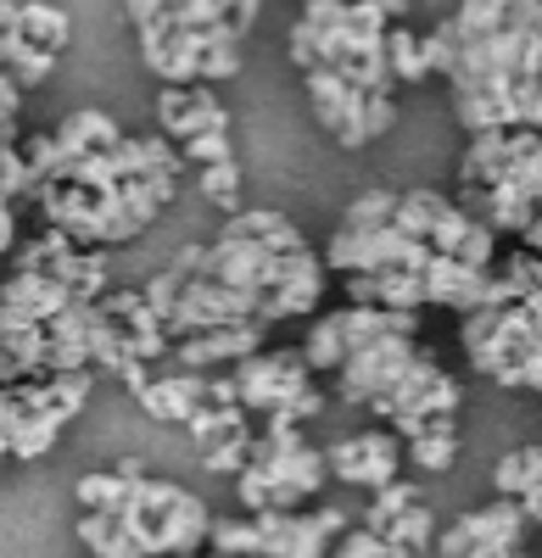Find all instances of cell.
Masks as SVG:
<instances>
[{
  "label": "cell",
  "instance_id": "b9f144b4",
  "mask_svg": "<svg viewBox=\"0 0 542 558\" xmlns=\"http://www.w3.org/2000/svg\"><path fill=\"white\" fill-rule=\"evenodd\" d=\"M515 107H520V129L542 134V78H520L515 84Z\"/></svg>",
  "mask_w": 542,
  "mask_h": 558
},
{
  "label": "cell",
  "instance_id": "ab89813d",
  "mask_svg": "<svg viewBox=\"0 0 542 558\" xmlns=\"http://www.w3.org/2000/svg\"><path fill=\"white\" fill-rule=\"evenodd\" d=\"M179 151H185V162H196V168H218V162H236V151H230V129L196 134L191 146H179Z\"/></svg>",
  "mask_w": 542,
  "mask_h": 558
},
{
  "label": "cell",
  "instance_id": "f1b7e54d",
  "mask_svg": "<svg viewBox=\"0 0 542 558\" xmlns=\"http://www.w3.org/2000/svg\"><path fill=\"white\" fill-rule=\"evenodd\" d=\"M436 536H442L436 514H431L425 502H414L409 514H397V520H392V531H386V547H392V558H414V553L436 547Z\"/></svg>",
  "mask_w": 542,
  "mask_h": 558
},
{
  "label": "cell",
  "instance_id": "e575fe53",
  "mask_svg": "<svg viewBox=\"0 0 542 558\" xmlns=\"http://www.w3.org/2000/svg\"><path fill=\"white\" fill-rule=\"evenodd\" d=\"M397 207H402V191H364V196L347 207L341 229H392L397 223Z\"/></svg>",
  "mask_w": 542,
  "mask_h": 558
},
{
  "label": "cell",
  "instance_id": "52a82bcc",
  "mask_svg": "<svg viewBox=\"0 0 542 558\" xmlns=\"http://www.w3.org/2000/svg\"><path fill=\"white\" fill-rule=\"evenodd\" d=\"M420 336H381L370 347H358L347 357V368L336 375V397L347 408H375L386 391H397L402 380H409V368L420 363Z\"/></svg>",
  "mask_w": 542,
  "mask_h": 558
},
{
  "label": "cell",
  "instance_id": "8d00e7d4",
  "mask_svg": "<svg viewBox=\"0 0 542 558\" xmlns=\"http://www.w3.org/2000/svg\"><path fill=\"white\" fill-rule=\"evenodd\" d=\"M425 51H431V73H447V78H454V68H459V57H465V34H459V23H454V17H442L436 28H425Z\"/></svg>",
  "mask_w": 542,
  "mask_h": 558
},
{
  "label": "cell",
  "instance_id": "f35d334b",
  "mask_svg": "<svg viewBox=\"0 0 542 558\" xmlns=\"http://www.w3.org/2000/svg\"><path fill=\"white\" fill-rule=\"evenodd\" d=\"M39 179L23 157V146H0V202H17V196H34Z\"/></svg>",
  "mask_w": 542,
  "mask_h": 558
},
{
  "label": "cell",
  "instance_id": "7a4b0ae2",
  "mask_svg": "<svg viewBox=\"0 0 542 558\" xmlns=\"http://www.w3.org/2000/svg\"><path fill=\"white\" fill-rule=\"evenodd\" d=\"M123 470H129L134 481H129V502L118 508V520L134 531V542H141L152 558H191V553H207L218 514H213L196 492L146 475L141 458H123Z\"/></svg>",
  "mask_w": 542,
  "mask_h": 558
},
{
  "label": "cell",
  "instance_id": "836d02e7",
  "mask_svg": "<svg viewBox=\"0 0 542 558\" xmlns=\"http://www.w3.org/2000/svg\"><path fill=\"white\" fill-rule=\"evenodd\" d=\"M196 191L224 213V218H236L241 213V162H218V168H202L196 173Z\"/></svg>",
  "mask_w": 542,
  "mask_h": 558
},
{
  "label": "cell",
  "instance_id": "74e56055",
  "mask_svg": "<svg viewBox=\"0 0 542 558\" xmlns=\"http://www.w3.org/2000/svg\"><path fill=\"white\" fill-rule=\"evenodd\" d=\"M465 39H486V34H504V0H459L454 12Z\"/></svg>",
  "mask_w": 542,
  "mask_h": 558
},
{
  "label": "cell",
  "instance_id": "f6af8a7d",
  "mask_svg": "<svg viewBox=\"0 0 542 558\" xmlns=\"http://www.w3.org/2000/svg\"><path fill=\"white\" fill-rule=\"evenodd\" d=\"M123 12H129L134 28H146V23H157V17H173L179 0H123Z\"/></svg>",
  "mask_w": 542,
  "mask_h": 558
},
{
  "label": "cell",
  "instance_id": "1f68e13d",
  "mask_svg": "<svg viewBox=\"0 0 542 558\" xmlns=\"http://www.w3.org/2000/svg\"><path fill=\"white\" fill-rule=\"evenodd\" d=\"M414 502H420V486H414V481H392L386 492H375V497H370V508L358 514V525L375 531V536H386V531H392V520H397V514H409Z\"/></svg>",
  "mask_w": 542,
  "mask_h": 558
},
{
  "label": "cell",
  "instance_id": "7402d4cb",
  "mask_svg": "<svg viewBox=\"0 0 542 558\" xmlns=\"http://www.w3.org/2000/svg\"><path fill=\"white\" fill-rule=\"evenodd\" d=\"M218 235H230V241H257V246H275V252H302L308 235L280 213V207H241L236 218H224Z\"/></svg>",
  "mask_w": 542,
  "mask_h": 558
},
{
  "label": "cell",
  "instance_id": "30bf717a",
  "mask_svg": "<svg viewBox=\"0 0 542 558\" xmlns=\"http://www.w3.org/2000/svg\"><path fill=\"white\" fill-rule=\"evenodd\" d=\"M526 508L520 497H492L486 508H470V514L447 520L442 536H436V558H465L475 547H526Z\"/></svg>",
  "mask_w": 542,
  "mask_h": 558
},
{
  "label": "cell",
  "instance_id": "484cf974",
  "mask_svg": "<svg viewBox=\"0 0 542 558\" xmlns=\"http://www.w3.org/2000/svg\"><path fill=\"white\" fill-rule=\"evenodd\" d=\"M129 470L118 463V470H89V475H79V486H73V497H79V508L84 514H118V508L129 502Z\"/></svg>",
  "mask_w": 542,
  "mask_h": 558
},
{
  "label": "cell",
  "instance_id": "d4e9b609",
  "mask_svg": "<svg viewBox=\"0 0 542 558\" xmlns=\"http://www.w3.org/2000/svg\"><path fill=\"white\" fill-rule=\"evenodd\" d=\"M79 542L96 558H152L118 514H79Z\"/></svg>",
  "mask_w": 542,
  "mask_h": 558
},
{
  "label": "cell",
  "instance_id": "6da1fadb",
  "mask_svg": "<svg viewBox=\"0 0 542 558\" xmlns=\"http://www.w3.org/2000/svg\"><path fill=\"white\" fill-rule=\"evenodd\" d=\"M330 475V452L308 447V436L286 418H268L257 430V452L246 463V475H236V502L241 514H297L325 492Z\"/></svg>",
  "mask_w": 542,
  "mask_h": 558
},
{
  "label": "cell",
  "instance_id": "d590c367",
  "mask_svg": "<svg viewBox=\"0 0 542 558\" xmlns=\"http://www.w3.org/2000/svg\"><path fill=\"white\" fill-rule=\"evenodd\" d=\"M459 436H420V441H409V463H414V470L420 475H447V470H454V463H459Z\"/></svg>",
  "mask_w": 542,
  "mask_h": 558
},
{
  "label": "cell",
  "instance_id": "7dc6e473",
  "mask_svg": "<svg viewBox=\"0 0 542 558\" xmlns=\"http://www.w3.org/2000/svg\"><path fill=\"white\" fill-rule=\"evenodd\" d=\"M0 252H17V202L0 207Z\"/></svg>",
  "mask_w": 542,
  "mask_h": 558
},
{
  "label": "cell",
  "instance_id": "8fae6325",
  "mask_svg": "<svg viewBox=\"0 0 542 558\" xmlns=\"http://www.w3.org/2000/svg\"><path fill=\"white\" fill-rule=\"evenodd\" d=\"M308 101H313V118H320L347 151L370 146V129H364V89H358L352 78H341L336 68H313L308 73Z\"/></svg>",
  "mask_w": 542,
  "mask_h": 558
},
{
  "label": "cell",
  "instance_id": "d6986e66",
  "mask_svg": "<svg viewBox=\"0 0 542 558\" xmlns=\"http://www.w3.org/2000/svg\"><path fill=\"white\" fill-rule=\"evenodd\" d=\"M509 134L515 129H498V134H470V146L459 157V202H475L486 191H498L515 168V151H509Z\"/></svg>",
  "mask_w": 542,
  "mask_h": 558
},
{
  "label": "cell",
  "instance_id": "cb8c5ba5",
  "mask_svg": "<svg viewBox=\"0 0 542 558\" xmlns=\"http://www.w3.org/2000/svg\"><path fill=\"white\" fill-rule=\"evenodd\" d=\"M454 118H459V129H470V134L520 129L515 89H475V96H454Z\"/></svg>",
  "mask_w": 542,
  "mask_h": 558
},
{
  "label": "cell",
  "instance_id": "277c9868",
  "mask_svg": "<svg viewBox=\"0 0 542 558\" xmlns=\"http://www.w3.org/2000/svg\"><path fill=\"white\" fill-rule=\"evenodd\" d=\"M459 408H465V386H459L454 375H442L436 352L425 347V352H420V363L409 368V380H402L397 391H386L370 413L381 418L386 430H397L402 441H420L431 418H442V413H459Z\"/></svg>",
  "mask_w": 542,
  "mask_h": 558
},
{
  "label": "cell",
  "instance_id": "f546056e",
  "mask_svg": "<svg viewBox=\"0 0 542 558\" xmlns=\"http://www.w3.org/2000/svg\"><path fill=\"white\" fill-rule=\"evenodd\" d=\"M386 57H392V78H397V84H425V78H431L425 34H414V28H392V34H386Z\"/></svg>",
  "mask_w": 542,
  "mask_h": 558
},
{
  "label": "cell",
  "instance_id": "816d5d0a",
  "mask_svg": "<svg viewBox=\"0 0 542 558\" xmlns=\"http://www.w3.org/2000/svg\"><path fill=\"white\" fill-rule=\"evenodd\" d=\"M375 7H381V12H386V17H392V23H397V17H402V12H409V0H375Z\"/></svg>",
  "mask_w": 542,
  "mask_h": 558
},
{
  "label": "cell",
  "instance_id": "f5cc1de1",
  "mask_svg": "<svg viewBox=\"0 0 542 558\" xmlns=\"http://www.w3.org/2000/svg\"><path fill=\"white\" fill-rule=\"evenodd\" d=\"M191 558H218V553H191Z\"/></svg>",
  "mask_w": 542,
  "mask_h": 558
},
{
  "label": "cell",
  "instance_id": "681fc988",
  "mask_svg": "<svg viewBox=\"0 0 542 558\" xmlns=\"http://www.w3.org/2000/svg\"><path fill=\"white\" fill-rule=\"evenodd\" d=\"M520 246H526V252H537V257H542V213H537V218H531V229H526V235H520Z\"/></svg>",
  "mask_w": 542,
  "mask_h": 558
},
{
  "label": "cell",
  "instance_id": "d6a6232c",
  "mask_svg": "<svg viewBox=\"0 0 542 558\" xmlns=\"http://www.w3.org/2000/svg\"><path fill=\"white\" fill-rule=\"evenodd\" d=\"M252 452H257V430H241V436H224V441L202 447L196 458H202V470H207V475H246Z\"/></svg>",
  "mask_w": 542,
  "mask_h": 558
},
{
  "label": "cell",
  "instance_id": "4316f807",
  "mask_svg": "<svg viewBox=\"0 0 542 558\" xmlns=\"http://www.w3.org/2000/svg\"><path fill=\"white\" fill-rule=\"evenodd\" d=\"M17 28L34 39V45H45V51H68V39H73V23H68V12L62 7H51V0H23L17 7Z\"/></svg>",
  "mask_w": 542,
  "mask_h": 558
},
{
  "label": "cell",
  "instance_id": "e0dca14e",
  "mask_svg": "<svg viewBox=\"0 0 542 558\" xmlns=\"http://www.w3.org/2000/svg\"><path fill=\"white\" fill-rule=\"evenodd\" d=\"M134 402H141L157 425H179V430H185L191 413H202V408L213 402V375H202V368H179V375L152 380Z\"/></svg>",
  "mask_w": 542,
  "mask_h": 558
},
{
  "label": "cell",
  "instance_id": "4fadbf2b",
  "mask_svg": "<svg viewBox=\"0 0 542 558\" xmlns=\"http://www.w3.org/2000/svg\"><path fill=\"white\" fill-rule=\"evenodd\" d=\"M79 296L62 286L57 274H34V268H12L7 291H0V324H57Z\"/></svg>",
  "mask_w": 542,
  "mask_h": 558
},
{
  "label": "cell",
  "instance_id": "5bb4252c",
  "mask_svg": "<svg viewBox=\"0 0 542 558\" xmlns=\"http://www.w3.org/2000/svg\"><path fill=\"white\" fill-rule=\"evenodd\" d=\"M89 402V375H45V380H23L7 386L0 408L7 413H28V418H51V425H73L79 408Z\"/></svg>",
  "mask_w": 542,
  "mask_h": 558
},
{
  "label": "cell",
  "instance_id": "9a60e30c",
  "mask_svg": "<svg viewBox=\"0 0 542 558\" xmlns=\"http://www.w3.org/2000/svg\"><path fill=\"white\" fill-rule=\"evenodd\" d=\"M263 336H268V324H224V330H202V336H185L173 347L179 368H202V375H213V368H236L246 357L263 352Z\"/></svg>",
  "mask_w": 542,
  "mask_h": 558
},
{
  "label": "cell",
  "instance_id": "ee69618b",
  "mask_svg": "<svg viewBox=\"0 0 542 558\" xmlns=\"http://www.w3.org/2000/svg\"><path fill=\"white\" fill-rule=\"evenodd\" d=\"M364 129H370V140H381V134L397 129V101H392V89H386V96H370V101H364Z\"/></svg>",
  "mask_w": 542,
  "mask_h": 558
},
{
  "label": "cell",
  "instance_id": "2e32d148",
  "mask_svg": "<svg viewBox=\"0 0 542 558\" xmlns=\"http://www.w3.org/2000/svg\"><path fill=\"white\" fill-rule=\"evenodd\" d=\"M341 296L358 307H392V313H420L431 307L425 274L409 268H381V274H341Z\"/></svg>",
  "mask_w": 542,
  "mask_h": 558
},
{
  "label": "cell",
  "instance_id": "3957f363",
  "mask_svg": "<svg viewBox=\"0 0 542 558\" xmlns=\"http://www.w3.org/2000/svg\"><path fill=\"white\" fill-rule=\"evenodd\" d=\"M459 347L465 363L475 368L481 380L520 391L526 363L542 357V291H526L509 307H475L459 318Z\"/></svg>",
  "mask_w": 542,
  "mask_h": 558
},
{
  "label": "cell",
  "instance_id": "603a6c76",
  "mask_svg": "<svg viewBox=\"0 0 542 558\" xmlns=\"http://www.w3.org/2000/svg\"><path fill=\"white\" fill-rule=\"evenodd\" d=\"M0 62H7V73H12L23 89L45 84V73L57 68V51H45V45H34V39L17 28V7H12V0H7V28H0Z\"/></svg>",
  "mask_w": 542,
  "mask_h": 558
},
{
  "label": "cell",
  "instance_id": "83f0119b",
  "mask_svg": "<svg viewBox=\"0 0 542 558\" xmlns=\"http://www.w3.org/2000/svg\"><path fill=\"white\" fill-rule=\"evenodd\" d=\"M492 486H498V497H526V492H537V486H542V441L504 452L498 463H492Z\"/></svg>",
  "mask_w": 542,
  "mask_h": 558
},
{
  "label": "cell",
  "instance_id": "bcb514c9",
  "mask_svg": "<svg viewBox=\"0 0 542 558\" xmlns=\"http://www.w3.org/2000/svg\"><path fill=\"white\" fill-rule=\"evenodd\" d=\"M257 7H263V0H218V12H224V23H230V28H252L257 23Z\"/></svg>",
  "mask_w": 542,
  "mask_h": 558
},
{
  "label": "cell",
  "instance_id": "ac0fdd59",
  "mask_svg": "<svg viewBox=\"0 0 542 558\" xmlns=\"http://www.w3.org/2000/svg\"><path fill=\"white\" fill-rule=\"evenodd\" d=\"M486 291H492V274L486 268H470L465 257H447V252H436V263L425 268V296H431V307H447V313H475V307H486Z\"/></svg>",
  "mask_w": 542,
  "mask_h": 558
},
{
  "label": "cell",
  "instance_id": "ba28073f",
  "mask_svg": "<svg viewBox=\"0 0 542 558\" xmlns=\"http://www.w3.org/2000/svg\"><path fill=\"white\" fill-rule=\"evenodd\" d=\"M347 531H352V514L336 502L297 508V514H257V553L252 558H330Z\"/></svg>",
  "mask_w": 542,
  "mask_h": 558
},
{
  "label": "cell",
  "instance_id": "f907efd6",
  "mask_svg": "<svg viewBox=\"0 0 542 558\" xmlns=\"http://www.w3.org/2000/svg\"><path fill=\"white\" fill-rule=\"evenodd\" d=\"M465 558H526L520 547H475V553H465Z\"/></svg>",
  "mask_w": 542,
  "mask_h": 558
},
{
  "label": "cell",
  "instance_id": "9c48e42d",
  "mask_svg": "<svg viewBox=\"0 0 542 558\" xmlns=\"http://www.w3.org/2000/svg\"><path fill=\"white\" fill-rule=\"evenodd\" d=\"M409 463V447H402L397 430H352L347 441L330 447V475L341 486H358V492H386L392 481H402L397 470Z\"/></svg>",
  "mask_w": 542,
  "mask_h": 558
},
{
  "label": "cell",
  "instance_id": "ffe728a7",
  "mask_svg": "<svg viewBox=\"0 0 542 558\" xmlns=\"http://www.w3.org/2000/svg\"><path fill=\"white\" fill-rule=\"evenodd\" d=\"M358 352V336H352V318H347V302L341 307H330V313H320L308 324V336H302V357L313 363V375H341L347 368V357Z\"/></svg>",
  "mask_w": 542,
  "mask_h": 558
},
{
  "label": "cell",
  "instance_id": "4dcf8cb0",
  "mask_svg": "<svg viewBox=\"0 0 542 558\" xmlns=\"http://www.w3.org/2000/svg\"><path fill=\"white\" fill-rule=\"evenodd\" d=\"M241 430H252L241 402H207L202 413H191V425H185V436L196 441V452L213 447V441H224V436H241Z\"/></svg>",
  "mask_w": 542,
  "mask_h": 558
},
{
  "label": "cell",
  "instance_id": "5b68a950",
  "mask_svg": "<svg viewBox=\"0 0 542 558\" xmlns=\"http://www.w3.org/2000/svg\"><path fill=\"white\" fill-rule=\"evenodd\" d=\"M236 386H241V408L246 413H263V418H275V413H291L308 391H313V363L302 357V347H275V352H257L246 363L230 368Z\"/></svg>",
  "mask_w": 542,
  "mask_h": 558
},
{
  "label": "cell",
  "instance_id": "c3c4849f",
  "mask_svg": "<svg viewBox=\"0 0 542 558\" xmlns=\"http://www.w3.org/2000/svg\"><path fill=\"white\" fill-rule=\"evenodd\" d=\"M520 508H526V520L542 531V486H537V492H526V497H520Z\"/></svg>",
  "mask_w": 542,
  "mask_h": 558
},
{
  "label": "cell",
  "instance_id": "7c38bea8",
  "mask_svg": "<svg viewBox=\"0 0 542 558\" xmlns=\"http://www.w3.org/2000/svg\"><path fill=\"white\" fill-rule=\"evenodd\" d=\"M157 123L173 146H191L196 134H213V129H230V112L213 96V84H162L157 96Z\"/></svg>",
  "mask_w": 542,
  "mask_h": 558
},
{
  "label": "cell",
  "instance_id": "7bdbcfd3",
  "mask_svg": "<svg viewBox=\"0 0 542 558\" xmlns=\"http://www.w3.org/2000/svg\"><path fill=\"white\" fill-rule=\"evenodd\" d=\"M504 28L542 34V0H504Z\"/></svg>",
  "mask_w": 542,
  "mask_h": 558
},
{
  "label": "cell",
  "instance_id": "60d3db41",
  "mask_svg": "<svg viewBox=\"0 0 542 558\" xmlns=\"http://www.w3.org/2000/svg\"><path fill=\"white\" fill-rule=\"evenodd\" d=\"M286 57H291L302 73L320 68V34H313V23H308V17H297V23H291V34H286Z\"/></svg>",
  "mask_w": 542,
  "mask_h": 558
},
{
  "label": "cell",
  "instance_id": "44dd1931",
  "mask_svg": "<svg viewBox=\"0 0 542 558\" xmlns=\"http://www.w3.org/2000/svg\"><path fill=\"white\" fill-rule=\"evenodd\" d=\"M123 129L112 123V112H101V107H84V112H68L62 123H57V146H62V157L73 162V157H101V151H118L123 146Z\"/></svg>",
  "mask_w": 542,
  "mask_h": 558
},
{
  "label": "cell",
  "instance_id": "8992f818",
  "mask_svg": "<svg viewBox=\"0 0 542 558\" xmlns=\"http://www.w3.org/2000/svg\"><path fill=\"white\" fill-rule=\"evenodd\" d=\"M325 263L330 274H381V268H409V274H425L436 263V246L402 235V229H336L330 246H325Z\"/></svg>",
  "mask_w": 542,
  "mask_h": 558
}]
</instances>
